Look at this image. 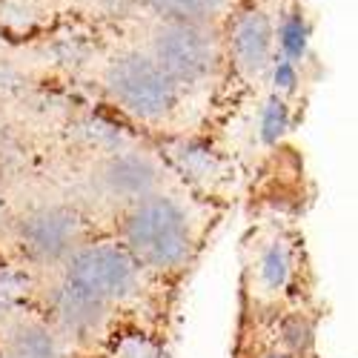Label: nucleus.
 I'll use <instances>...</instances> for the list:
<instances>
[{"mask_svg":"<svg viewBox=\"0 0 358 358\" xmlns=\"http://www.w3.org/2000/svg\"><path fill=\"white\" fill-rule=\"evenodd\" d=\"M298 278H301V247L292 232L270 227L247 244L244 287L258 307L281 304L292 295Z\"/></svg>","mask_w":358,"mask_h":358,"instance_id":"obj_4","label":"nucleus"},{"mask_svg":"<svg viewBox=\"0 0 358 358\" xmlns=\"http://www.w3.org/2000/svg\"><path fill=\"white\" fill-rule=\"evenodd\" d=\"M46 321L55 327L61 338L69 344H83L92 341L95 336H106L109 333V321H112V310L89 301L86 295L69 289L66 284L55 281L46 292Z\"/></svg>","mask_w":358,"mask_h":358,"instance_id":"obj_8","label":"nucleus"},{"mask_svg":"<svg viewBox=\"0 0 358 358\" xmlns=\"http://www.w3.org/2000/svg\"><path fill=\"white\" fill-rule=\"evenodd\" d=\"M35 289L32 273L23 264H0V318L20 313L29 292Z\"/></svg>","mask_w":358,"mask_h":358,"instance_id":"obj_15","label":"nucleus"},{"mask_svg":"<svg viewBox=\"0 0 358 358\" xmlns=\"http://www.w3.org/2000/svg\"><path fill=\"white\" fill-rule=\"evenodd\" d=\"M0 321V358H66V341L43 313H12Z\"/></svg>","mask_w":358,"mask_h":358,"instance_id":"obj_9","label":"nucleus"},{"mask_svg":"<svg viewBox=\"0 0 358 358\" xmlns=\"http://www.w3.org/2000/svg\"><path fill=\"white\" fill-rule=\"evenodd\" d=\"M149 55L181 89L210 80L221 64L213 32L198 23H161L149 41Z\"/></svg>","mask_w":358,"mask_h":358,"instance_id":"obj_6","label":"nucleus"},{"mask_svg":"<svg viewBox=\"0 0 358 358\" xmlns=\"http://www.w3.org/2000/svg\"><path fill=\"white\" fill-rule=\"evenodd\" d=\"M101 358H103V355H101Z\"/></svg>","mask_w":358,"mask_h":358,"instance_id":"obj_18","label":"nucleus"},{"mask_svg":"<svg viewBox=\"0 0 358 358\" xmlns=\"http://www.w3.org/2000/svg\"><path fill=\"white\" fill-rule=\"evenodd\" d=\"M146 273L117 238H86L57 266V281L112 313L138 301Z\"/></svg>","mask_w":358,"mask_h":358,"instance_id":"obj_2","label":"nucleus"},{"mask_svg":"<svg viewBox=\"0 0 358 358\" xmlns=\"http://www.w3.org/2000/svg\"><path fill=\"white\" fill-rule=\"evenodd\" d=\"M161 184H164V166L158 164V158L129 146L98 158L92 169L95 195L117 206V210L164 189Z\"/></svg>","mask_w":358,"mask_h":358,"instance_id":"obj_7","label":"nucleus"},{"mask_svg":"<svg viewBox=\"0 0 358 358\" xmlns=\"http://www.w3.org/2000/svg\"><path fill=\"white\" fill-rule=\"evenodd\" d=\"M9 224V203L3 198V192H0V227H6Z\"/></svg>","mask_w":358,"mask_h":358,"instance_id":"obj_17","label":"nucleus"},{"mask_svg":"<svg viewBox=\"0 0 358 358\" xmlns=\"http://www.w3.org/2000/svg\"><path fill=\"white\" fill-rule=\"evenodd\" d=\"M103 86L127 115L143 124H161L181 101L178 86L149 52H127L106 66Z\"/></svg>","mask_w":358,"mask_h":358,"instance_id":"obj_3","label":"nucleus"},{"mask_svg":"<svg viewBox=\"0 0 358 358\" xmlns=\"http://www.w3.org/2000/svg\"><path fill=\"white\" fill-rule=\"evenodd\" d=\"M117 241L146 275L181 278L198 252V227L175 192L158 189L121 210Z\"/></svg>","mask_w":358,"mask_h":358,"instance_id":"obj_1","label":"nucleus"},{"mask_svg":"<svg viewBox=\"0 0 358 358\" xmlns=\"http://www.w3.org/2000/svg\"><path fill=\"white\" fill-rule=\"evenodd\" d=\"M172 161L175 166L181 169V175L187 181L198 184V187H206V189H215L218 184L227 181L224 175V164L218 155H213V149L206 146H192V143H181L172 152Z\"/></svg>","mask_w":358,"mask_h":358,"instance_id":"obj_12","label":"nucleus"},{"mask_svg":"<svg viewBox=\"0 0 358 358\" xmlns=\"http://www.w3.org/2000/svg\"><path fill=\"white\" fill-rule=\"evenodd\" d=\"M273 23L264 12H244L229 35V55L235 69L247 80H261L273 64Z\"/></svg>","mask_w":358,"mask_h":358,"instance_id":"obj_10","label":"nucleus"},{"mask_svg":"<svg viewBox=\"0 0 358 358\" xmlns=\"http://www.w3.org/2000/svg\"><path fill=\"white\" fill-rule=\"evenodd\" d=\"M315 341V321L304 310L284 313L275 327V347L292 352L295 358H304Z\"/></svg>","mask_w":358,"mask_h":358,"instance_id":"obj_14","label":"nucleus"},{"mask_svg":"<svg viewBox=\"0 0 358 358\" xmlns=\"http://www.w3.org/2000/svg\"><path fill=\"white\" fill-rule=\"evenodd\" d=\"M164 23H198L206 26L215 20L224 9L227 0H143Z\"/></svg>","mask_w":358,"mask_h":358,"instance_id":"obj_13","label":"nucleus"},{"mask_svg":"<svg viewBox=\"0 0 358 358\" xmlns=\"http://www.w3.org/2000/svg\"><path fill=\"white\" fill-rule=\"evenodd\" d=\"M12 232L29 266H61L86 241V218L72 203H41L12 221Z\"/></svg>","mask_w":358,"mask_h":358,"instance_id":"obj_5","label":"nucleus"},{"mask_svg":"<svg viewBox=\"0 0 358 358\" xmlns=\"http://www.w3.org/2000/svg\"><path fill=\"white\" fill-rule=\"evenodd\" d=\"M103 358H166V347L155 330L141 324H127L106 333Z\"/></svg>","mask_w":358,"mask_h":358,"instance_id":"obj_11","label":"nucleus"},{"mask_svg":"<svg viewBox=\"0 0 358 358\" xmlns=\"http://www.w3.org/2000/svg\"><path fill=\"white\" fill-rule=\"evenodd\" d=\"M255 358H295V355H292V352H287V350H281V347H275V344H273V347H266V350H261V352H258V355H255Z\"/></svg>","mask_w":358,"mask_h":358,"instance_id":"obj_16","label":"nucleus"}]
</instances>
